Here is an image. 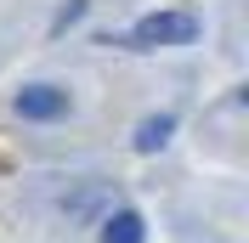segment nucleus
Listing matches in <instances>:
<instances>
[{
  "label": "nucleus",
  "instance_id": "f03ea898",
  "mask_svg": "<svg viewBox=\"0 0 249 243\" xmlns=\"http://www.w3.org/2000/svg\"><path fill=\"white\" fill-rule=\"evenodd\" d=\"M17 113H23V119H57V113H68V91H57V85H29V91H17Z\"/></svg>",
  "mask_w": 249,
  "mask_h": 243
},
{
  "label": "nucleus",
  "instance_id": "20e7f679",
  "mask_svg": "<svg viewBox=\"0 0 249 243\" xmlns=\"http://www.w3.org/2000/svg\"><path fill=\"white\" fill-rule=\"evenodd\" d=\"M170 130H176V119H170V113H159V119H147V124L136 130V153H159L164 141H170Z\"/></svg>",
  "mask_w": 249,
  "mask_h": 243
},
{
  "label": "nucleus",
  "instance_id": "f257e3e1",
  "mask_svg": "<svg viewBox=\"0 0 249 243\" xmlns=\"http://www.w3.org/2000/svg\"><path fill=\"white\" fill-rule=\"evenodd\" d=\"M198 34V17H187V12H153V17H142L136 29H130V40H136L142 51H159V46H187Z\"/></svg>",
  "mask_w": 249,
  "mask_h": 243
},
{
  "label": "nucleus",
  "instance_id": "7ed1b4c3",
  "mask_svg": "<svg viewBox=\"0 0 249 243\" xmlns=\"http://www.w3.org/2000/svg\"><path fill=\"white\" fill-rule=\"evenodd\" d=\"M147 232H142V215L136 209H119L108 215V226H102V243H142Z\"/></svg>",
  "mask_w": 249,
  "mask_h": 243
}]
</instances>
